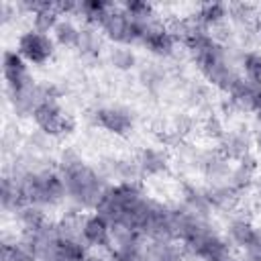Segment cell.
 Instances as JSON below:
<instances>
[{
  "instance_id": "cell-14",
  "label": "cell",
  "mask_w": 261,
  "mask_h": 261,
  "mask_svg": "<svg viewBox=\"0 0 261 261\" xmlns=\"http://www.w3.org/2000/svg\"><path fill=\"white\" fill-rule=\"evenodd\" d=\"M143 177H159L169 171V157L163 149L143 147L135 157Z\"/></svg>"
},
{
  "instance_id": "cell-26",
  "label": "cell",
  "mask_w": 261,
  "mask_h": 261,
  "mask_svg": "<svg viewBox=\"0 0 261 261\" xmlns=\"http://www.w3.org/2000/svg\"><path fill=\"white\" fill-rule=\"evenodd\" d=\"M200 133H202L204 139L218 143V141L224 137L226 126H224V122H222L220 116H216V114H208V116L200 122Z\"/></svg>"
},
{
  "instance_id": "cell-15",
  "label": "cell",
  "mask_w": 261,
  "mask_h": 261,
  "mask_svg": "<svg viewBox=\"0 0 261 261\" xmlns=\"http://www.w3.org/2000/svg\"><path fill=\"white\" fill-rule=\"evenodd\" d=\"M179 206H181L186 212H190L192 216L202 218V220H210L212 210H214L212 204H210V200H208L206 190L196 188V186H184Z\"/></svg>"
},
{
  "instance_id": "cell-7",
  "label": "cell",
  "mask_w": 261,
  "mask_h": 261,
  "mask_svg": "<svg viewBox=\"0 0 261 261\" xmlns=\"http://www.w3.org/2000/svg\"><path fill=\"white\" fill-rule=\"evenodd\" d=\"M92 120L98 128L114 135V137H128L135 128V116L124 106H102L96 108Z\"/></svg>"
},
{
  "instance_id": "cell-25",
  "label": "cell",
  "mask_w": 261,
  "mask_h": 261,
  "mask_svg": "<svg viewBox=\"0 0 261 261\" xmlns=\"http://www.w3.org/2000/svg\"><path fill=\"white\" fill-rule=\"evenodd\" d=\"M243 77L251 82H261V53L259 51H245L241 55Z\"/></svg>"
},
{
  "instance_id": "cell-5",
  "label": "cell",
  "mask_w": 261,
  "mask_h": 261,
  "mask_svg": "<svg viewBox=\"0 0 261 261\" xmlns=\"http://www.w3.org/2000/svg\"><path fill=\"white\" fill-rule=\"evenodd\" d=\"M100 33L112 41L114 45H133L139 41V31H137V24L133 22V18L122 10V6H116L112 4V8L106 12V16L100 20L98 24Z\"/></svg>"
},
{
  "instance_id": "cell-21",
  "label": "cell",
  "mask_w": 261,
  "mask_h": 261,
  "mask_svg": "<svg viewBox=\"0 0 261 261\" xmlns=\"http://www.w3.org/2000/svg\"><path fill=\"white\" fill-rule=\"evenodd\" d=\"M102 33L98 27H92V24H86L82 27L80 31V41H77V49L82 55L86 57H96L102 49Z\"/></svg>"
},
{
  "instance_id": "cell-4",
  "label": "cell",
  "mask_w": 261,
  "mask_h": 261,
  "mask_svg": "<svg viewBox=\"0 0 261 261\" xmlns=\"http://www.w3.org/2000/svg\"><path fill=\"white\" fill-rule=\"evenodd\" d=\"M33 122L37 126V130H41L43 135L51 137V139H59V137H65L69 135L73 128H75V122L73 118L57 104V100H47L43 102L35 114H33Z\"/></svg>"
},
{
  "instance_id": "cell-30",
  "label": "cell",
  "mask_w": 261,
  "mask_h": 261,
  "mask_svg": "<svg viewBox=\"0 0 261 261\" xmlns=\"http://www.w3.org/2000/svg\"><path fill=\"white\" fill-rule=\"evenodd\" d=\"M228 261H243V259H234V257H230V259H228Z\"/></svg>"
},
{
  "instance_id": "cell-13",
  "label": "cell",
  "mask_w": 261,
  "mask_h": 261,
  "mask_svg": "<svg viewBox=\"0 0 261 261\" xmlns=\"http://www.w3.org/2000/svg\"><path fill=\"white\" fill-rule=\"evenodd\" d=\"M218 151L230 161V163H237L245 157L251 155V149H253V143H251V135L243 133V130H226L224 137L216 143Z\"/></svg>"
},
{
  "instance_id": "cell-17",
  "label": "cell",
  "mask_w": 261,
  "mask_h": 261,
  "mask_svg": "<svg viewBox=\"0 0 261 261\" xmlns=\"http://www.w3.org/2000/svg\"><path fill=\"white\" fill-rule=\"evenodd\" d=\"M257 230H259V226H255L249 218L237 216V218H232V220L226 224V241H228L232 247H239V249L245 251V249L253 243Z\"/></svg>"
},
{
  "instance_id": "cell-19",
  "label": "cell",
  "mask_w": 261,
  "mask_h": 261,
  "mask_svg": "<svg viewBox=\"0 0 261 261\" xmlns=\"http://www.w3.org/2000/svg\"><path fill=\"white\" fill-rule=\"evenodd\" d=\"M200 27H204L208 33L214 31L216 27L224 24L228 20V6L226 4H202L196 12V16H192Z\"/></svg>"
},
{
  "instance_id": "cell-6",
  "label": "cell",
  "mask_w": 261,
  "mask_h": 261,
  "mask_svg": "<svg viewBox=\"0 0 261 261\" xmlns=\"http://www.w3.org/2000/svg\"><path fill=\"white\" fill-rule=\"evenodd\" d=\"M16 53L29 65H45L55 53V41L51 39V35L31 29L16 39Z\"/></svg>"
},
{
  "instance_id": "cell-18",
  "label": "cell",
  "mask_w": 261,
  "mask_h": 261,
  "mask_svg": "<svg viewBox=\"0 0 261 261\" xmlns=\"http://www.w3.org/2000/svg\"><path fill=\"white\" fill-rule=\"evenodd\" d=\"M0 204H2V210H4L6 214H16V212L27 204L18 179H16L14 175H10V173H4V177H2Z\"/></svg>"
},
{
  "instance_id": "cell-10",
  "label": "cell",
  "mask_w": 261,
  "mask_h": 261,
  "mask_svg": "<svg viewBox=\"0 0 261 261\" xmlns=\"http://www.w3.org/2000/svg\"><path fill=\"white\" fill-rule=\"evenodd\" d=\"M149 53L153 55H159V57H167L173 53L175 49V39L171 37V33L167 31V27H163L159 20L151 22V24H145L139 29V41Z\"/></svg>"
},
{
  "instance_id": "cell-28",
  "label": "cell",
  "mask_w": 261,
  "mask_h": 261,
  "mask_svg": "<svg viewBox=\"0 0 261 261\" xmlns=\"http://www.w3.org/2000/svg\"><path fill=\"white\" fill-rule=\"evenodd\" d=\"M251 143H253V149L261 155V124L253 130V135H251Z\"/></svg>"
},
{
  "instance_id": "cell-12",
  "label": "cell",
  "mask_w": 261,
  "mask_h": 261,
  "mask_svg": "<svg viewBox=\"0 0 261 261\" xmlns=\"http://www.w3.org/2000/svg\"><path fill=\"white\" fill-rule=\"evenodd\" d=\"M110 230H112V224L94 212V214L86 216V220H84L82 241L88 249L104 251V249H108V243H110Z\"/></svg>"
},
{
  "instance_id": "cell-11",
  "label": "cell",
  "mask_w": 261,
  "mask_h": 261,
  "mask_svg": "<svg viewBox=\"0 0 261 261\" xmlns=\"http://www.w3.org/2000/svg\"><path fill=\"white\" fill-rule=\"evenodd\" d=\"M198 169L208 181V186H226L232 173V163L218 149H212V151H202Z\"/></svg>"
},
{
  "instance_id": "cell-2",
  "label": "cell",
  "mask_w": 261,
  "mask_h": 261,
  "mask_svg": "<svg viewBox=\"0 0 261 261\" xmlns=\"http://www.w3.org/2000/svg\"><path fill=\"white\" fill-rule=\"evenodd\" d=\"M147 196L143 194L139 184H114L108 186L104 196L100 198L94 212L102 216L112 226H126L130 228L133 216L139 210Z\"/></svg>"
},
{
  "instance_id": "cell-29",
  "label": "cell",
  "mask_w": 261,
  "mask_h": 261,
  "mask_svg": "<svg viewBox=\"0 0 261 261\" xmlns=\"http://www.w3.org/2000/svg\"><path fill=\"white\" fill-rule=\"evenodd\" d=\"M253 194H255V198H257V202L261 204V175H257V179H255V184H253Z\"/></svg>"
},
{
  "instance_id": "cell-8",
  "label": "cell",
  "mask_w": 261,
  "mask_h": 261,
  "mask_svg": "<svg viewBox=\"0 0 261 261\" xmlns=\"http://www.w3.org/2000/svg\"><path fill=\"white\" fill-rule=\"evenodd\" d=\"M51 98L55 100L53 88L41 86V84H37V82H31V84L24 86L22 90L8 94V102H10L12 110H14V114L20 116V118H24V116H31V118H33L35 110H37L43 102H47V100H51Z\"/></svg>"
},
{
  "instance_id": "cell-20",
  "label": "cell",
  "mask_w": 261,
  "mask_h": 261,
  "mask_svg": "<svg viewBox=\"0 0 261 261\" xmlns=\"http://www.w3.org/2000/svg\"><path fill=\"white\" fill-rule=\"evenodd\" d=\"M80 31L82 27H77L71 18H61L53 33H51V39L55 41V45L59 47H65V49H77V41H80Z\"/></svg>"
},
{
  "instance_id": "cell-23",
  "label": "cell",
  "mask_w": 261,
  "mask_h": 261,
  "mask_svg": "<svg viewBox=\"0 0 261 261\" xmlns=\"http://www.w3.org/2000/svg\"><path fill=\"white\" fill-rule=\"evenodd\" d=\"M112 8L110 2H100V0H90V2H77V12L86 24H92V27H98L100 20L106 16V12Z\"/></svg>"
},
{
  "instance_id": "cell-9",
  "label": "cell",
  "mask_w": 261,
  "mask_h": 261,
  "mask_svg": "<svg viewBox=\"0 0 261 261\" xmlns=\"http://www.w3.org/2000/svg\"><path fill=\"white\" fill-rule=\"evenodd\" d=\"M2 75L6 84V94L18 92L24 86H29L33 80L29 71V63L16 53V49H6L2 55Z\"/></svg>"
},
{
  "instance_id": "cell-24",
  "label": "cell",
  "mask_w": 261,
  "mask_h": 261,
  "mask_svg": "<svg viewBox=\"0 0 261 261\" xmlns=\"http://www.w3.org/2000/svg\"><path fill=\"white\" fill-rule=\"evenodd\" d=\"M108 61L114 69L118 71H128L137 65V55L130 47H124V45H114L110 51H108Z\"/></svg>"
},
{
  "instance_id": "cell-22",
  "label": "cell",
  "mask_w": 261,
  "mask_h": 261,
  "mask_svg": "<svg viewBox=\"0 0 261 261\" xmlns=\"http://www.w3.org/2000/svg\"><path fill=\"white\" fill-rule=\"evenodd\" d=\"M2 261H37L29 243L20 237L14 241H2Z\"/></svg>"
},
{
  "instance_id": "cell-1",
  "label": "cell",
  "mask_w": 261,
  "mask_h": 261,
  "mask_svg": "<svg viewBox=\"0 0 261 261\" xmlns=\"http://www.w3.org/2000/svg\"><path fill=\"white\" fill-rule=\"evenodd\" d=\"M57 171L63 179L67 200L77 210H90V208L94 210L98 206L100 198L104 196V192L108 190L106 177L98 169L88 165L71 149H65L61 153Z\"/></svg>"
},
{
  "instance_id": "cell-16",
  "label": "cell",
  "mask_w": 261,
  "mask_h": 261,
  "mask_svg": "<svg viewBox=\"0 0 261 261\" xmlns=\"http://www.w3.org/2000/svg\"><path fill=\"white\" fill-rule=\"evenodd\" d=\"M257 175H259V165H257L255 157L249 155V157H245V159H241V161H237V163L232 165V173H230L228 186H230L232 190H237L239 194L249 192V190L253 188Z\"/></svg>"
},
{
  "instance_id": "cell-3",
  "label": "cell",
  "mask_w": 261,
  "mask_h": 261,
  "mask_svg": "<svg viewBox=\"0 0 261 261\" xmlns=\"http://www.w3.org/2000/svg\"><path fill=\"white\" fill-rule=\"evenodd\" d=\"M10 175H14L18 179L27 204H35V206H41V208H51V206L61 204L67 198L59 171H55L51 167L41 169V171L10 173Z\"/></svg>"
},
{
  "instance_id": "cell-27",
  "label": "cell",
  "mask_w": 261,
  "mask_h": 261,
  "mask_svg": "<svg viewBox=\"0 0 261 261\" xmlns=\"http://www.w3.org/2000/svg\"><path fill=\"white\" fill-rule=\"evenodd\" d=\"M245 261H261V226H259L253 243L245 249Z\"/></svg>"
}]
</instances>
